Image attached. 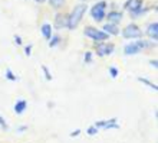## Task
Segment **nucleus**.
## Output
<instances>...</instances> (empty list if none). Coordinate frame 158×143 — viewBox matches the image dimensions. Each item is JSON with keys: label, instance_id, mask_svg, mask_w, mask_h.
I'll list each match as a JSON object with an SVG mask.
<instances>
[{"label": "nucleus", "instance_id": "obj_1", "mask_svg": "<svg viewBox=\"0 0 158 143\" xmlns=\"http://www.w3.org/2000/svg\"><path fill=\"white\" fill-rule=\"evenodd\" d=\"M86 9H88V6L85 3L76 4L75 7H73L72 13L68 16V28H69V29H75L76 26L79 25V22L82 20V16L85 15V12H86Z\"/></svg>", "mask_w": 158, "mask_h": 143}, {"label": "nucleus", "instance_id": "obj_2", "mask_svg": "<svg viewBox=\"0 0 158 143\" xmlns=\"http://www.w3.org/2000/svg\"><path fill=\"white\" fill-rule=\"evenodd\" d=\"M105 9H106V2H99V3H96L91 10V16L94 20L96 22H101L104 20L105 16H106V13H105Z\"/></svg>", "mask_w": 158, "mask_h": 143}, {"label": "nucleus", "instance_id": "obj_3", "mask_svg": "<svg viewBox=\"0 0 158 143\" xmlns=\"http://www.w3.org/2000/svg\"><path fill=\"white\" fill-rule=\"evenodd\" d=\"M85 35L89 36L91 39H94V41H98V42H104L105 39L109 38V35H106L104 30H99L96 28H92V26H88L85 29Z\"/></svg>", "mask_w": 158, "mask_h": 143}, {"label": "nucleus", "instance_id": "obj_4", "mask_svg": "<svg viewBox=\"0 0 158 143\" xmlns=\"http://www.w3.org/2000/svg\"><path fill=\"white\" fill-rule=\"evenodd\" d=\"M147 47H150L148 42H145V41H137V42H132V43H129V45H127L124 52H125V55H134V54L141 52Z\"/></svg>", "mask_w": 158, "mask_h": 143}, {"label": "nucleus", "instance_id": "obj_5", "mask_svg": "<svg viewBox=\"0 0 158 143\" xmlns=\"http://www.w3.org/2000/svg\"><path fill=\"white\" fill-rule=\"evenodd\" d=\"M122 35H124V38L127 39H135V38H141L142 36V32L139 30L137 25H128L122 30Z\"/></svg>", "mask_w": 158, "mask_h": 143}, {"label": "nucleus", "instance_id": "obj_6", "mask_svg": "<svg viewBox=\"0 0 158 143\" xmlns=\"http://www.w3.org/2000/svg\"><path fill=\"white\" fill-rule=\"evenodd\" d=\"M125 9H128L134 15V17H137L142 12V0H128L125 3Z\"/></svg>", "mask_w": 158, "mask_h": 143}, {"label": "nucleus", "instance_id": "obj_7", "mask_svg": "<svg viewBox=\"0 0 158 143\" xmlns=\"http://www.w3.org/2000/svg\"><path fill=\"white\" fill-rule=\"evenodd\" d=\"M112 51H114L112 43H99V45H96V54L101 55V56L112 54Z\"/></svg>", "mask_w": 158, "mask_h": 143}, {"label": "nucleus", "instance_id": "obj_8", "mask_svg": "<svg viewBox=\"0 0 158 143\" xmlns=\"http://www.w3.org/2000/svg\"><path fill=\"white\" fill-rule=\"evenodd\" d=\"M55 26H56L58 29L68 28V16H66V15H56V19H55Z\"/></svg>", "mask_w": 158, "mask_h": 143}, {"label": "nucleus", "instance_id": "obj_9", "mask_svg": "<svg viewBox=\"0 0 158 143\" xmlns=\"http://www.w3.org/2000/svg\"><path fill=\"white\" fill-rule=\"evenodd\" d=\"M147 34H148V36H150L152 41H157L158 39V23L157 22L151 23L150 28H148V30H147Z\"/></svg>", "mask_w": 158, "mask_h": 143}, {"label": "nucleus", "instance_id": "obj_10", "mask_svg": "<svg viewBox=\"0 0 158 143\" xmlns=\"http://www.w3.org/2000/svg\"><path fill=\"white\" fill-rule=\"evenodd\" d=\"M105 17H108V22H111L112 25H117V23L121 22V19H122V13L111 12V13H108V16H105Z\"/></svg>", "mask_w": 158, "mask_h": 143}, {"label": "nucleus", "instance_id": "obj_11", "mask_svg": "<svg viewBox=\"0 0 158 143\" xmlns=\"http://www.w3.org/2000/svg\"><path fill=\"white\" fill-rule=\"evenodd\" d=\"M104 32L106 35H118V28L117 25H112V23H108V25H105L104 26Z\"/></svg>", "mask_w": 158, "mask_h": 143}, {"label": "nucleus", "instance_id": "obj_12", "mask_svg": "<svg viewBox=\"0 0 158 143\" xmlns=\"http://www.w3.org/2000/svg\"><path fill=\"white\" fill-rule=\"evenodd\" d=\"M42 34H43V36L48 41H50V38H52V28H50L49 23H45V25L42 26Z\"/></svg>", "mask_w": 158, "mask_h": 143}, {"label": "nucleus", "instance_id": "obj_13", "mask_svg": "<svg viewBox=\"0 0 158 143\" xmlns=\"http://www.w3.org/2000/svg\"><path fill=\"white\" fill-rule=\"evenodd\" d=\"M26 107H27V103H26L25 100H20V101H17L16 105H15V111H16L17 114H22L25 111Z\"/></svg>", "mask_w": 158, "mask_h": 143}, {"label": "nucleus", "instance_id": "obj_14", "mask_svg": "<svg viewBox=\"0 0 158 143\" xmlns=\"http://www.w3.org/2000/svg\"><path fill=\"white\" fill-rule=\"evenodd\" d=\"M49 4L55 9H59L65 4V0H49Z\"/></svg>", "mask_w": 158, "mask_h": 143}, {"label": "nucleus", "instance_id": "obj_15", "mask_svg": "<svg viewBox=\"0 0 158 143\" xmlns=\"http://www.w3.org/2000/svg\"><path fill=\"white\" fill-rule=\"evenodd\" d=\"M139 81H141V83H144V84H147V85H148V87H151V88L157 90V85H155V84H152V83H150V81H148V80H145V78H139Z\"/></svg>", "mask_w": 158, "mask_h": 143}, {"label": "nucleus", "instance_id": "obj_16", "mask_svg": "<svg viewBox=\"0 0 158 143\" xmlns=\"http://www.w3.org/2000/svg\"><path fill=\"white\" fill-rule=\"evenodd\" d=\"M59 41H60V38H59V36H53V38H52V41H49V47H55V45H58Z\"/></svg>", "mask_w": 158, "mask_h": 143}, {"label": "nucleus", "instance_id": "obj_17", "mask_svg": "<svg viewBox=\"0 0 158 143\" xmlns=\"http://www.w3.org/2000/svg\"><path fill=\"white\" fill-rule=\"evenodd\" d=\"M6 77H7L10 81H16V77L13 75V72L10 71V69H7V71H6Z\"/></svg>", "mask_w": 158, "mask_h": 143}, {"label": "nucleus", "instance_id": "obj_18", "mask_svg": "<svg viewBox=\"0 0 158 143\" xmlns=\"http://www.w3.org/2000/svg\"><path fill=\"white\" fill-rule=\"evenodd\" d=\"M96 132H98V127L92 126V127H89V129H88V135H95Z\"/></svg>", "mask_w": 158, "mask_h": 143}, {"label": "nucleus", "instance_id": "obj_19", "mask_svg": "<svg viewBox=\"0 0 158 143\" xmlns=\"http://www.w3.org/2000/svg\"><path fill=\"white\" fill-rule=\"evenodd\" d=\"M109 72H111V75H112L114 78H115V77L118 75V69H117V68H114V67L109 68Z\"/></svg>", "mask_w": 158, "mask_h": 143}, {"label": "nucleus", "instance_id": "obj_20", "mask_svg": "<svg viewBox=\"0 0 158 143\" xmlns=\"http://www.w3.org/2000/svg\"><path fill=\"white\" fill-rule=\"evenodd\" d=\"M0 127H2V129H4V130L7 129V124H6V122H4L2 117H0Z\"/></svg>", "mask_w": 158, "mask_h": 143}, {"label": "nucleus", "instance_id": "obj_21", "mask_svg": "<svg viewBox=\"0 0 158 143\" xmlns=\"http://www.w3.org/2000/svg\"><path fill=\"white\" fill-rule=\"evenodd\" d=\"M43 71H45V74H46V78H48V80H50V78H52V77H50V74H49V71H48V68L45 67V65H43Z\"/></svg>", "mask_w": 158, "mask_h": 143}, {"label": "nucleus", "instance_id": "obj_22", "mask_svg": "<svg viewBox=\"0 0 158 143\" xmlns=\"http://www.w3.org/2000/svg\"><path fill=\"white\" fill-rule=\"evenodd\" d=\"M85 62H91V52H86V55H85Z\"/></svg>", "mask_w": 158, "mask_h": 143}, {"label": "nucleus", "instance_id": "obj_23", "mask_svg": "<svg viewBox=\"0 0 158 143\" xmlns=\"http://www.w3.org/2000/svg\"><path fill=\"white\" fill-rule=\"evenodd\" d=\"M30 48H32V47H27V48H26V55H30Z\"/></svg>", "mask_w": 158, "mask_h": 143}, {"label": "nucleus", "instance_id": "obj_24", "mask_svg": "<svg viewBox=\"0 0 158 143\" xmlns=\"http://www.w3.org/2000/svg\"><path fill=\"white\" fill-rule=\"evenodd\" d=\"M15 39H16V42H17V43H22V41H20V38H19V36H16Z\"/></svg>", "mask_w": 158, "mask_h": 143}, {"label": "nucleus", "instance_id": "obj_25", "mask_svg": "<svg viewBox=\"0 0 158 143\" xmlns=\"http://www.w3.org/2000/svg\"><path fill=\"white\" fill-rule=\"evenodd\" d=\"M35 2H38V3H43V2H46V0H35Z\"/></svg>", "mask_w": 158, "mask_h": 143}]
</instances>
